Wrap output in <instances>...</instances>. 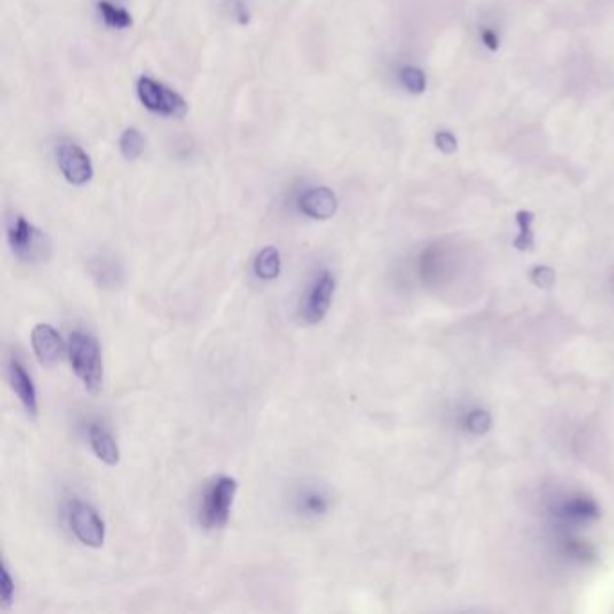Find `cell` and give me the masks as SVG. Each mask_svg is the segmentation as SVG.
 <instances>
[{
    "label": "cell",
    "mask_w": 614,
    "mask_h": 614,
    "mask_svg": "<svg viewBox=\"0 0 614 614\" xmlns=\"http://www.w3.org/2000/svg\"><path fill=\"white\" fill-rule=\"evenodd\" d=\"M238 492V481L229 476L213 479L202 492L199 501L197 517L202 528L220 530L229 523L234 496Z\"/></svg>",
    "instance_id": "obj_2"
},
{
    "label": "cell",
    "mask_w": 614,
    "mask_h": 614,
    "mask_svg": "<svg viewBox=\"0 0 614 614\" xmlns=\"http://www.w3.org/2000/svg\"><path fill=\"white\" fill-rule=\"evenodd\" d=\"M255 274L262 281H272L281 272V256L276 248H264L255 258Z\"/></svg>",
    "instance_id": "obj_13"
},
{
    "label": "cell",
    "mask_w": 614,
    "mask_h": 614,
    "mask_svg": "<svg viewBox=\"0 0 614 614\" xmlns=\"http://www.w3.org/2000/svg\"><path fill=\"white\" fill-rule=\"evenodd\" d=\"M435 143H437V148L444 152L445 155H451L458 150V139L451 132H438L435 136Z\"/></svg>",
    "instance_id": "obj_20"
},
{
    "label": "cell",
    "mask_w": 614,
    "mask_h": 614,
    "mask_svg": "<svg viewBox=\"0 0 614 614\" xmlns=\"http://www.w3.org/2000/svg\"><path fill=\"white\" fill-rule=\"evenodd\" d=\"M119 150L127 161H136L145 150V139L138 129H127L119 139Z\"/></svg>",
    "instance_id": "obj_16"
},
{
    "label": "cell",
    "mask_w": 614,
    "mask_h": 614,
    "mask_svg": "<svg viewBox=\"0 0 614 614\" xmlns=\"http://www.w3.org/2000/svg\"><path fill=\"white\" fill-rule=\"evenodd\" d=\"M297 510L309 517H319L325 516L330 508V498L323 492L321 488H303L295 498Z\"/></svg>",
    "instance_id": "obj_12"
},
{
    "label": "cell",
    "mask_w": 614,
    "mask_h": 614,
    "mask_svg": "<svg viewBox=\"0 0 614 614\" xmlns=\"http://www.w3.org/2000/svg\"><path fill=\"white\" fill-rule=\"evenodd\" d=\"M67 521L76 539L91 547H101L105 542V523L99 514L85 501L75 500L67 507Z\"/></svg>",
    "instance_id": "obj_5"
},
{
    "label": "cell",
    "mask_w": 614,
    "mask_h": 614,
    "mask_svg": "<svg viewBox=\"0 0 614 614\" xmlns=\"http://www.w3.org/2000/svg\"><path fill=\"white\" fill-rule=\"evenodd\" d=\"M91 272L96 278V281L101 287H115L121 281V267L117 265V262L114 258L108 256H96L91 262Z\"/></svg>",
    "instance_id": "obj_14"
},
{
    "label": "cell",
    "mask_w": 614,
    "mask_h": 614,
    "mask_svg": "<svg viewBox=\"0 0 614 614\" xmlns=\"http://www.w3.org/2000/svg\"><path fill=\"white\" fill-rule=\"evenodd\" d=\"M31 344L38 362L45 367L56 366L66 353V342L51 325H36L31 332Z\"/></svg>",
    "instance_id": "obj_8"
},
{
    "label": "cell",
    "mask_w": 614,
    "mask_h": 614,
    "mask_svg": "<svg viewBox=\"0 0 614 614\" xmlns=\"http://www.w3.org/2000/svg\"><path fill=\"white\" fill-rule=\"evenodd\" d=\"M8 243L13 255L26 264H42L49 260L52 253L49 236L22 215H15L10 220Z\"/></svg>",
    "instance_id": "obj_3"
},
{
    "label": "cell",
    "mask_w": 614,
    "mask_h": 614,
    "mask_svg": "<svg viewBox=\"0 0 614 614\" xmlns=\"http://www.w3.org/2000/svg\"><path fill=\"white\" fill-rule=\"evenodd\" d=\"M334 294H335V278L332 276V272L323 271L304 294V301L301 304V316L304 323L309 325L321 323L330 311Z\"/></svg>",
    "instance_id": "obj_6"
},
{
    "label": "cell",
    "mask_w": 614,
    "mask_h": 614,
    "mask_svg": "<svg viewBox=\"0 0 614 614\" xmlns=\"http://www.w3.org/2000/svg\"><path fill=\"white\" fill-rule=\"evenodd\" d=\"M400 83L411 94H421L425 91V87H427L425 75L418 67H404L400 71Z\"/></svg>",
    "instance_id": "obj_17"
},
{
    "label": "cell",
    "mask_w": 614,
    "mask_h": 614,
    "mask_svg": "<svg viewBox=\"0 0 614 614\" xmlns=\"http://www.w3.org/2000/svg\"><path fill=\"white\" fill-rule=\"evenodd\" d=\"M0 598H3V609L12 607L15 598V580L8 570V564H3V579H0Z\"/></svg>",
    "instance_id": "obj_19"
},
{
    "label": "cell",
    "mask_w": 614,
    "mask_h": 614,
    "mask_svg": "<svg viewBox=\"0 0 614 614\" xmlns=\"http://www.w3.org/2000/svg\"><path fill=\"white\" fill-rule=\"evenodd\" d=\"M89 442L94 451V454L106 465H117L119 463V447L114 440V437L106 431V429L99 423H92L89 427Z\"/></svg>",
    "instance_id": "obj_11"
},
{
    "label": "cell",
    "mask_w": 614,
    "mask_h": 614,
    "mask_svg": "<svg viewBox=\"0 0 614 614\" xmlns=\"http://www.w3.org/2000/svg\"><path fill=\"white\" fill-rule=\"evenodd\" d=\"M56 157L59 171L64 173V177L73 186H83V184L91 182L94 168L91 157L78 145L61 143L56 150Z\"/></svg>",
    "instance_id": "obj_7"
},
{
    "label": "cell",
    "mask_w": 614,
    "mask_h": 614,
    "mask_svg": "<svg viewBox=\"0 0 614 614\" xmlns=\"http://www.w3.org/2000/svg\"><path fill=\"white\" fill-rule=\"evenodd\" d=\"M98 10H99V15L105 20V24L110 26V28L127 29V28L132 26L130 13L127 10L117 8V6L106 3V0H101V3L98 4Z\"/></svg>",
    "instance_id": "obj_15"
},
{
    "label": "cell",
    "mask_w": 614,
    "mask_h": 614,
    "mask_svg": "<svg viewBox=\"0 0 614 614\" xmlns=\"http://www.w3.org/2000/svg\"><path fill=\"white\" fill-rule=\"evenodd\" d=\"M138 96L141 99V103L161 115H168V117H182L184 114L188 112V103L184 101V98L173 91H169L168 87L161 85L159 82L143 76L138 82Z\"/></svg>",
    "instance_id": "obj_4"
},
{
    "label": "cell",
    "mask_w": 614,
    "mask_h": 614,
    "mask_svg": "<svg viewBox=\"0 0 614 614\" xmlns=\"http://www.w3.org/2000/svg\"><path fill=\"white\" fill-rule=\"evenodd\" d=\"M517 222L521 225V234L519 238L516 240V248L519 249H531V245H533V236H531V222H533V215L528 213V211H519L517 213Z\"/></svg>",
    "instance_id": "obj_18"
},
{
    "label": "cell",
    "mask_w": 614,
    "mask_h": 614,
    "mask_svg": "<svg viewBox=\"0 0 614 614\" xmlns=\"http://www.w3.org/2000/svg\"><path fill=\"white\" fill-rule=\"evenodd\" d=\"M67 353L73 370L85 390L91 395L99 393L103 386V357L98 341L91 334L76 330L69 337Z\"/></svg>",
    "instance_id": "obj_1"
},
{
    "label": "cell",
    "mask_w": 614,
    "mask_h": 614,
    "mask_svg": "<svg viewBox=\"0 0 614 614\" xmlns=\"http://www.w3.org/2000/svg\"><path fill=\"white\" fill-rule=\"evenodd\" d=\"M8 379H10L12 390L19 397L26 413L31 416H36V413H38L36 388L33 384L31 375L26 370V366L17 357H12L8 362Z\"/></svg>",
    "instance_id": "obj_9"
},
{
    "label": "cell",
    "mask_w": 614,
    "mask_h": 614,
    "mask_svg": "<svg viewBox=\"0 0 614 614\" xmlns=\"http://www.w3.org/2000/svg\"><path fill=\"white\" fill-rule=\"evenodd\" d=\"M299 209L303 215L316 218V220H328L337 211V197L330 188H312L304 192L299 201Z\"/></svg>",
    "instance_id": "obj_10"
},
{
    "label": "cell",
    "mask_w": 614,
    "mask_h": 614,
    "mask_svg": "<svg viewBox=\"0 0 614 614\" xmlns=\"http://www.w3.org/2000/svg\"><path fill=\"white\" fill-rule=\"evenodd\" d=\"M481 42L490 51H498L500 49V36L492 29H486V28L481 29Z\"/></svg>",
    "instance_id": "obj_21"
}]
</instances>
